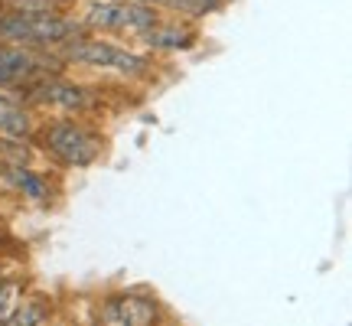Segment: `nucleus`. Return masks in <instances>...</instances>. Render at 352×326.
<instances>
[{"instance_id": "obj_1", "label": "nucleus", "mask_w": 352, "mask_h": 326, "mask_svg": "<svg viewBox=\"0 0 352 326\" xmlns=\"http://www.w3.org/2000/svg\"><path fill=\"white\" fill-rule=\"evenodd\" d=\"M59 52H63L65 63L98 69V72H114V76H121V78H144L153 72L151 56L131 50V46H121L114 39L91 36V33H82V36L63 43Z\"/></svg>"}, {"instance_id": "obj_2", "label": "nucleus", "mask_w": 352, "mask_h": 326, "mask_svg": "<svg viewBox=\"0 0 352 326\" xmlns=\"http://www.w3.org/2000/svg\"><path fill=\"white\" fill-rule=\"evenodd\" d=\"M43 147L63 166H91L101 157V138L76 118H59L43 127Z\"/></svg>"}, {"instance_id": "obj_3", "label": "nucleus", "mask_w": 352, "mask_h": 326, "mask_svg": "<svg viewBox=\"0 0 352 326\" xmlns=\"http://www.w3.org/2000/svg\"><path fill=\"white\" fill-rule=\"evenodd\" d=\"M160 303L147 294H114L101 303V326H157Z\"/></svg>"}, {"instance_id": "obj_4", "label": "nucleus", "mask_w": 352, "mask_h": 326, "mask_svg": "<svg viewBox=\"0 0 352 326\" xmlns=\"http://www.w3.org/2000/svg\"><path fill=\"white\" fill-rule=\"evenodd\" d=\"M39 76H50V63L39 56V50L0 43V85L26 88Z\"/></svg>"}, {"instance_id": "obj_5", "label": "nucleus", "mask_w": 352, "mask_h": 326, "mask_svg": "<svg viewBox=\"0 0 352 326\" xmlns=\"http://www.w3.org/2000/svg\"><path fill=\"white\" fill-rule=\"evenodd\" d=\"M23 98L56 108V111H82L88 108V91L76 82H65L59 76H39L36 82H30L23 88Z\"/></svg>"}, {"instance_id": "obj_6", "label": "nucleus", "mask_w": 352, "mask_h": 326, "mask_svg": "<svg viewBox=\"0 0 352 326\" xmlns=\"http://www.w3.org/2000/svg\"><path fill=\"white\" fill-rule=\"evenodd\" d=\"M138 39L151 52H186L196 46L199 33H196V26H189L186 20H164V17H160V20Z\"/></svg>"}, {"instance_id": "obj_7", "label": "nucleus", "mask_w": 352, "mask_h": 326, "mask_svg": "<svg viewBox=\"0 0 352 326\" xmlns=\"http://www.w3.org/2000/svg\"><path fill=\"white\" fill-rule=\"evenodd\" d=\"M3 183H7L13 193H20L23 199L39 202V206H46V202L52 199L50 180L43 173H36L30 163H3Z\"/></svg>"}, {"instance_id": "obj_8", "label": "nucleus", "mask_w": 352, "mask_h": 326, "mask_svg": "<svg viewBox=\"0 0 352 326\" xmlns=\"http://www.w3.org/2000/svg\"><path fill=\"white\" fill-rule=\"evenodd\" d=\"M127 10H131V0H95L85 10L82 23L88 33H121L124 36Z\"/></svg>"}, {"instance_id": "obj_9", "label": "nucleus", "mask_w": 352, "mask_h": 326, "mask_svg": "<svg viewBox=\"0 0 352 326\" xmlns=\"http://www.w3.org/2000/svg\"><path fill=\"white\" fill-rule=\"evenodd\" d=\"M36 131V118L30 114L23 101L0 98V138H20L26 140Z\"/></svg>"}, {"instance_id": "obj_10", "label": "nucleus", "mask_w": 352, "mask_h": 326, "mask_svg": "<svg viewBox=\"0 0 352 326\" xmlns=\"http://www.w3.org/2000/svg\"><path fill=\"white\" fill-rule=\"evenodd\" d=\"M46 320H50L46 297H20V303L13 307V314L0 326H46Z\"/></svg>"}, {"instance_id": "obj_11", "label": "nucleus", "mask_w": 352, "mask_h": 326, "mask_svg": "<svg viewBox=\"0 0 352 326\" xmlns=\"http://www.w3.org/2000/svg\"><path fill=\"white\" fill-rule=\"evenodd\" d=\"M226 0H164V10L176 13V17H189V20H199V17H209L222 7Z\"/></svg>"}, {"instance_id": "obj_12", "label": "nucleus", "mask_w": 352, "mask_h": 326, "mask_svg": "<svg viewBox=\"0 0 352 326\" xmlns=\"http://www.w3.org/2000/svg\"><path fill=\"white\" fill-rule=\"evenodd\" d=\"M23 297V281H13V277H3L0 281V323L13 314V307Z\"/></svg>"}, {"instance_id": "obj_13", "label": "nucleus", "mask_w": 352, "mask_h": 326, "mask_svg": "<svg viewBox=\"0 0 352 326\" xmlns=\"http://www.w3.org/2000/svg\"><path fill=\"white\" fill-rule=\"evenodd\" d=\"M0 98H16V101H26V98H23V88H7V85H0Z\"/></svg>"}, {"instance_id": "obj_14", "label": "nucleus", "mask_w": 352, "mask_h": 326, "mask_svg": "<svg viewBox=\"0 0 352 326\" xmlns=\"http://www.w3.org/2000/svg\"><path fill=\"white\" fill-rule=\"evenodd\" d=\"M138 3H147V7H157V10L164 7V0H138Z\"/></svg>"}]
</instances>
